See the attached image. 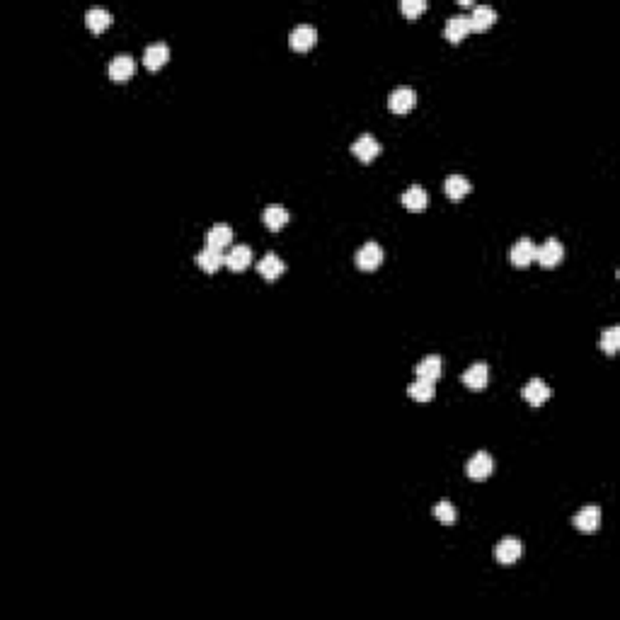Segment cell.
I'll use <instances>...</instances> for the list:
<instances>
[{"label": "cell", "mask_w": 620, "mask_h": 620, "mask_svg": "<svg viewBox=\"0 0 620 620\" xmlns=\"http://www.w3.org/2000/svg\"><path fill=\"white\" fill-rule=\"evenodd\" d=\"M492 470H494V461H492V456L487 451H477L466 463V472L470 480H485V477L492 475Z\"/></svg>", "instance_id": "cell-3"}, {"label": "cell", "mask_w": 620, "mask_h": 620, "mask_svg": "<svg viewBox=\"0 0 620 620\" xmlns=\"http://www.w3.org/2000/svg\"><path fill=\"white\" fill-rule=\"evenodd\" d=\"M257 272H259V277H264L267 281H274V279H279L283 272H286V264H283V259L279 257V254L269 252L257 262Z\"/></svg>", "instance_id": "cell-17"}, {"label": "cell", "mask_w": 620, "mask_h": 620, "mask_svg": "<svg viewBox=\"0 0 620 620\" xmlns=\"http://www.w3.org/2000/svg\"><path fill=\"white\" fill-rule=\"evenodd\" d=\"M461 381H463V386H466L468 390L480 392V390H485L487 388V381H490V368H487V363L477 361V363H472L466 373H463Z\"/></svg>", "instance_id": "cell-6"}, {"label": "cell", "mask_w": 620, "mask_h": 620, "mask_svg": "<svg viewBox=\"0 0 620 620\" xmlns=\"http://www.w3.org/2000/svg\"><path fill=\"white\" fill-rule=\"evenodd\" d=\"M288 219H291V214L283 209L281 203H269L267 209H264V214H262V221H264V226H267L269 230L283 228V226L288 223Z\"/></svg>", "instance_id": "cell-23"}, {"label": "cell", "mask_w": 620, "mask_h": 620, "mask_svg": "<svg viewBox=\"0 0 620 620\" xmlns=\"http://www.w3.org/2000/svg\"><path fill=\"white\" fill-rule=\"evenodd\" d=\"M288 41H291V49L293 51L313 49L315 41H318V30H315L313 25H298V27H293V32H291V37H288Z\"/></svg>", "instance_id": "cell-7"}, {"label": "cell", "mask_w": 620, "mask_h": 620, "mask_svg": "<svg viewBox=\"0 0 620 620\" xmlns=\"http://www.w3.org/2000/svg\"><path fill=\"white\" fill-rule=\"evenodd\" d=\"M352 153L357 155L361 163H371V160H376L378 155H381V143H378L371 134H363L352 143Z\"/></svg>", "instance_id": "cell-8"}, {"label": "cell", "mask_w": 620, "mask_h": 620, "mask_svg": "<svg viewBox=\"0 0 620 620\" xmlns=\"http://www.w3.org/2000/svg\"><path fill=\"white\" fill-rule=\"evenodd\" d=\"M134 73H136V61L131 59L129 54H119V56L112 59V63H110V78L112 80L124 83V80H129Z\"/></svg>", "instance_id": "cell-15"}, {"label": "cell", "mask_w": 620, "mask_h": 620, "mask_svg": "<svg viewBox=\"0 0 620 620\" xmlns=\"http://www.w3.org/2000/svg\"><path fill=\"white\" fill-rule=\"evenodd\" d=\"M197 264H199V267H201L206 274H216V272H219V269L226 264V254L221 252V250L209 248V245H206V248H203L201 252L197 254Z\"/></svg>", "instance_id": "cell-18"}, {"label": "cell", "mask_w": 620, "mask_h": 620, "mask_svg": "<svg viewBox=\"0 0 620 620\" xmlns=\"http://www.w3.org/2000/svg\"><path fill=\"white\" fill-rule=\"evenodd\" d=\"M599 347L603 349L606 354H610V357H613V354L620 349V330L618 328H608V330H606V332L601 334Z\"/></svg>", "instance_id": "cell-26"}, {"label": "cell", "mask_w": 620, "mask_h": 620, "mask_svg": "<svg viewBox=\"0 0 620 620\" xmlns=\"http://www.w3.org/2000/svg\"><path fill=\"white\" fill-rule=\"evenodd\" d=\"M468 17H470L472 32H485L497 22V12H494V8H490V6H475Z\"/></svg>", "instance_id": "cell-19"}, {"label": "cell", "mask_w": 620, "mask_h": 620, "mask_svg": "<svg viewBox=\"0 0 620 620\" xmlns=\"http://www.w3.org/2000/svg\"><path fill=\"white\" fill-rule=\"evenodd\" d=\"M252 264V250L248 245H233L226 254V267L230 272H245Z\"/></svg>", "instance_id": "cell-12"}, {"label": "cell", "mask_w": 620, "mask_h": 620, "mask_svg": "<svg viewBox=\"0 0 620 620\" xmlns=\"http://www.w3.org/2000/svg\"><path fill=\"white\" fill-rule=\"evenodd\" d=\"M402 203H405L410 211H422L429 206V194L427 189H422L419 184H412L402 192Z\"/></svg>", "instance_id": "cell-22"}, {"label": "cell", "mask_w": 620, "mask_h": 620, "mask_svg": "<svg viewBox=\"0 0 620 620\" xmlns=\"http://www.w3.org/2000/svg\"><path fill=\"white\" fill-rule=\"evenodd\" d=\"M85 25H88V30L94 32V34H102L105 30H110L112 12L105 10V8H90V10L85 12Z\"/></svg>", "instance_id": "cell-20"}, {"label": "cell", "mask_w": 620, "mask_h": 620, "mask_svg": "<svg viewBox=\"0 0 620 620\" xmlns=\"http://www.w3.org/2000/svg\"><path fill=\"white\" fill-rule=\"evenodd\" d=\"M407 392H410L412 400H417V402H429L434 400V395H437V388H434L432 381H424V378H417L414 383H410L407 386Z\"/></svg>", "instance_id": "cell-25"}, {"label": "cell", "mask_w": 620, "mask_h": 620, "mask_svg": "<svg viewBox=\"0 0 620 620\" xmlns=\"http://www.w3.org/2000/svg\"><path fill=\"white\" fill-rule=\"evenodd\" d=\"M233 235L235 233L228 223H214L209 228V233H206V245H209V248H216V250L230 248V245H233Z\"/></svg>", "instance_id": "cell-16"}, {"label": "cell", "mask_w": 620, "mask_h": 620, "mask_svg": "<svg viewBox=\"0 0 620 620\" xmlns=\"http://www.w3.org/2000/svg\"><path fill=\"white\" fill-rule=\"evenodd\" d=\"M414 105H417V92L412 88H395L388 97V107L395 114H407L414 110Z\"/></svg>", "instance_id": "cell-2"}, {"label": "cell", "mask_w": 620, "mask_h": 620, "mask_svg": "<svg viewBox=\"0 0 620 620\" xmlns=\"http://www.w3.org/2000/svg\"><path fill=\"white\" fill-rule=\"evenodd\" d=\"M470 17L468 15H453L451 20L446 22V30H443V39H448L451 44H461L468 34H470Z\"/></svg>", "instance_id": "cell-10"}, {"label": "cell", "mask_w": 620, "mask_h": 620, "mask_svg": "<svg viewBox=\"0 0 620 620\" xmlns=\"http://www.w3.org/2000/svg\"><path fill=\"white\" fill-rule=\"evenodd\" d=\"M536 245H533L531 238H521V240H516L514 248H511L509 257L511 262L516 264V267H528V264L536 259Z\"/></svg>", "instance_id": "cell-11"}, {"label": "cell", "mask_w": 620, "mask_h": 620, "mask_svg": "<svg viewBox=\"0 0 620 620\" xmlns=\"http://www.w3.org/2000/svg\"><path fill=\"white\" fill-rule=\"evenodd\" d=\"M170 61V46L165 41H155L143 51V63L148 70H160Z\"/></svg>", "instance_id": "cell-13"}, {"label": "cell", "mask_w": 620, "mask_h": 620, "mask_svg": "<svg viewBox=\"0 0 620 620\" xmlns=\"http://www.w3.org/2000/svg\"><path fill=\"white\" fill-rule=\"evenodd\" d=\"M574 526L579 528L581 533H594L596 528L601 526V509L596 504H589V506H584L581 511H577Z\"/></svg>", "instance_id": "cell-14"}, {"label": "cell", "mask_w": 620, "mask_h": 620, "mask_svg": "<svg viewBox=\"0 0 620 620\" xmlns=\"http://www.w3.org/2000/svg\"><path fill=\"white\" fill-rule=\"evenodd\" d=\"M523 555V546L519 538H501L494 548V557L499 565H514Z\"/></svg>", "instance_id": "cell-4"}, {"label": "cell", "mask_w": 620, "mask_h": 620, "mask_svg": "<svg viewBox=\"0 0 620 620\" xmlns=\"http://www.w3.org/2000/svg\"><path fill=\"white\" fill-rule=\"evenodd\" d=\"M427 8H429V3H424V0H402L400 3V10L407 20H414V17L422 15Z\"/></svg>", "instance_id": "cell-27"}, {"label": "cell", "mask_w": 620, "mask_h": 620, "mask_svg": "<svg viewBox=\"0 0 620 620\" xmlns=\"http://www.w3.org/2000/svg\"><path fill=\"white\" fill-rule=\"evenodd\" d=\"M441 368H443L441 357H439V354H429V357H424L422 361L417 363L414 371H417V378H424V381L434 383L439 376H441Z\"/></svg>", "instance_id": "cell-24"}, {"label": "cell", "mask_w": 620, "mask_h": 620, "mask_svg": "<svg viewBox=\"0 0 620 620\" xmlns=\"http://www.w3.org/2000/svg\"><path fill=\"white\" fill-rule=\"evenodd\" d=\"M550 395H552L550 386H548L543 378H531V381L523 386V397H526V402L533 407H541L543 402L550 400Z\"/></svg>", "instance_id": "cell-9"}, {"label": "cell", "mask_w": 620, "mask_h": 620, "mask_svg": "<svg viewBox=\"0 0 620 620\" xmlns=\"http://www.w3.org/2000/svg\"><path fill=\"white\" fill-rule=\"evenodd\" d=\"M470 189H472L470 179H466L463 174H451V177L443 182V192H446V197L451 199V201L466 199L468 194H470Z\"/></svg>", "instance_id": "cell-21"}, {"label": "cell", "mask_w": 620, "mask_h": 620, "mask_svg": "<svg viewBox=\"0 0 620 620\" xmlns=\"http://www.w3.org/2000/svg\"><path fill=\"white\" fill-rule=\"evenodd\" d=\"M565 257V248L557 238H548L541 248L536 250V259L543 264V267H557Z\"/></svg>", "instance_id": "cell-5"}, {"label": "cell", "mask_w": 620, "mask_h": 620, "mask_svg": "<svg viewBox=\"0 0 620 620\" xmlns=\"http://www.w3.org/2000/svg\"><path fill=\"white\" fill-rule=\"evenodd\" d=\"M434 516H437L441 523H446V526H448V523L456 521L458 511H456V506H453L451 501H439V504L434 506Z\"/></svg>", "instance_id": "cell-28"}, {"label": "cell", "mask_w": 620, "mask_h": 620, "mask_svg": "<svg viewBox=\"0 0 620 620\" xmlns=\"http://www.w3.org/2000/svg\"><path fill=\"white\" fill-rule=\"evenodd\" d=\"M383 262V248L378 243H373V240H368V243H363L361 248H359L357 252V267L363 269V272H373V269H378Z\"/></svg>", "instance_id": "cell-1"}]
</instances>
